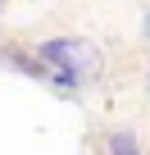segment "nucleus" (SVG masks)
<instances>
[{"instance_id":"5","label":"nucleus","mask_w":150,"mask_h":155,"mask_svg":"<svg viewBox=\"0 0 150 155\" xmlns=\"http://www.w3.org/2000/svg\"><path fill=\"white\" fill-rule=\"evenodd\" d=\"M145 96H150V87H145Z\"/></svg>"},{"instance_id":"4","label":"nucleus","mask_w":150,"mask_h":155,"mask_svg":"<svg viewBox=\"0 0 150 155\" xmlns=\"http://www.w3.org/2000/svg\"><path fill=\"white\" fill-rule=\"evenodd\" d=\"M141 32H145V41H150V14H145V28H141Z\"/></svg>"},{"instance_id":"1","label":"nucleus","mask_w":150,"mask_h":155,"mask_svg":"<svg viewBox=\"0 0 150 155\" xmlns=\"http://www.w3.org/2000/svg\"><path fill=\"white\" fill-rule=\"evenodd\" d=\"M37 55L50 68V87L64 91V96H73L87 78L100 73V46L87 41V37H50V41L37 46Z\"/></svg>"},{"instance_id":"3","label":"nucleus","mask_w":150,"mask_h":155,"mask_svg":"<svg viewBox=\"0 0 150 155\" xmlns=\"http://www.w3.org/2000/svg\"><path fill=\"white\" fill-rule=\"evenodd\" d=\"M105 150H109V155H141V141H136L132 128H114V132L105 137Z\"/></svg>"},{"instance_id":"2","label":"nucleus","mask_w":150,"mask_h":155,"mask_svg":"<svg viewBox=\"0 0 150 155\" xmlns=\"http://www.w3.org/2000/svg\"><path fill=\"white\" fill-rule=\"evenodd\" d=\"M5 64H9V68H18L23 78H37V82H50V68L41 64V55H37V50H32V55H27V50H5Z\"/></svg>"}]
</instances>
